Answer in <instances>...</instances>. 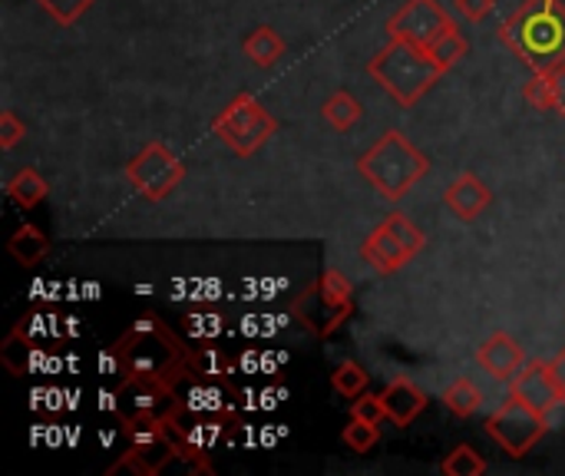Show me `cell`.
Returning a JSON list of instances; mask_svg holds the SVG:
<instances>
[{
    "instance_id": "cell-5",
    "label": "cell",
    "mask_w": 565,
    "mask_h": 476,
    "mask_svg": "<svg viewBox=\"0 0 565 476\" xmlns=\"http://www.w3.org/2000/svg\"><path fill=\"white\" fill-rule=\"evenodd\" d=\"M358 172L384 199L401 202L430 172V159L401 129H391L358 159Z\"/></svg>"
},
{
    "instance_id": "cell-11",
    "label": "cell",
    "mask_w": 565,
    "mask_h": 476,
    "mask_svg": "<svg viewBox=\"0 0 565 476\" xmlns=\"http://www.w3.org/2000/svg\"><path fill=\"white\" fill-rule=\"evenodd\" d=\"M450 23H454V17L444 10L440 0H407L387 20V33L394 40H411V43L430 46Z\"/></svg>"
},
{
    "instance_id": "cell-27",
    "label": "cell",
    "mask_w": 565,
    "mask_h": 476,
    "mask_svg": "<svg viewBox=\"0 0 565 476\" xmlns=\"http://www.w3.org/2000/svg\"><path fill=\"white\" fill-rule=\"evenodd\" d=\"M377 441H381V424H367V421H358V417H351V424L341 431V444L351 454H371V447Z\"/></svg>"
},
{
    "instance_id": "cell-31",
    "label": "cell",
    "mask_w": 565,
    "mask_h": 476,
    "mask_svg": "<svg viewBox=\"0 0 565 476\" xmlns=\"http://www.w3.org/2000/svg\"><path fill=\"white\" fill-rule=\"evenodd\" d=\"M546 83H550V103H553V113L565 116V63L553 66V70H543Z\"/></svg>"
},
{
    "instance_id": "cell-6",
    "label": "cell",
    "mask_w": 565,
    "mask_h": 476,
    "mask_svg": "<svg viewBox=\"0 0 565 476\" xmlns=\"http://www.w3.org/2000/svg\"><path fill=\"white\" fill-rule=\"evenodd\" d=\"M119 434L126 441V451L116 457V464L106 470V476L129 470L132 476L162 474L172 461H179L182 447L172 431L169 417H132V414H116Z\"/></svg>"
},
{
    "instance_id": "cell-23",
    "label": "cell",
    "mask_w": 565,
    "mask_h": 476,
    "mask_svg": "<svg viewBox=\"0 0 565 476\" xmlns=\"http://www.w3.org/2000/svg\"><path fill=\"white\" fill-rule=\"evenodd\" d=\"M444 408H447L454 417H473V414L483 408V391H480L470 378H460V381H454V384L444 391Z\"/></svg>"
},
{
    "instance_id": "cell-14",
    "label": "cell",
    "mask_w": 565,
    "mask_h": 476,
    "mask_svg": "<svg viewBox=\"0 0 565 476\" xmlns=\"http://www.w3.org/2000/svg\"><path fill=\"white\" fill-rule=\"evenodd\" d=\"M411 258H414V252L394 235V229H391L387 222H381V225L361 242V262L371 265L377 275H394V272H401Z\"/></svg>"
},
{
    "instance_id": "cell-1",
    "label": "cell",
    "mask_w": 565,
    "mask_h": 476,
    "mask_svg": "<svg viewBox=\"0 0 565 476\" xmlns=\"http://www.w3.org/2000/svg\"><path fill=\"white\" fill-rule=\"evenodd\" d=\"M109 361L116 371V388L132 381H159L182 388L192 378L195 351L156 311H146L109 348Z\"/></svg>"
},
{
    "instance_id": "cell-19",
    "label": "cell",
    "mask_w": 565,
    "mask_h": 476,
    "mask_svg": "<svg viewBox=\"0 0 565 476\" xmlns=\"http://www.w3.org/2000/svg\"><path fill=\"white\" fill-rule=\"evenodd\" d=\"M242 50H245V56L258 66V70H268V66H275L281 56H285V40H281V33L275 30V27H255L245 40H242Z\"/></svg>"
},
{
    "instance_id": "cell-8",
    "label": "cell",
    "mask_w": 565,
    "mask_h": 476,
    "mask_svg": "<svg viewBox=\"0 0 565 476\" xmlns=\"http://www.w3.org/2000/svg\"><path fill=\"white\" fill-rule=\"evenodd\" d=\"M212 133L242 159L255 156L275 133H278V119L252 96V93H238L215 119H212Z\"/></svg>"
},
{
    "instance_id": "cell-21",
    "label": "cell",
    "mask_w": 565,
    "mask_h": 476,
    "mask_svg": "<svg viewBox=\"0 0 565 476\" xmlns=\"http://www.w3.org/2000/svg\"><path fill=\"white\" fill-rule=\"evenodd\" d=\"M46 179L33 169V166H26V169H20L10 182H7V199L13 202V205H20V209H33L36 202H43L46 199Z\"/></svg>"
},
{
    "instance_id": "cell-24",
    "label": "cell",
    "mask_w": 565,
    "mask_h": 476,
    "mask_svg": "<svg viewBox=\"0 0 565 476\" xmlns=\"http://www.w3.org/2000/svg\"><path fill=\"white\" fill-rule=\"evenodd\" d=\"M434 56H437V63L444 66V70H450L454 63H460L463 56H467V50H470V43H467V36L460 33V27L457 23H450L430 46H427Z\"/></svg>"
},
{
    "instance_id": "cell-17",
    "label": "cell",
    "mask_w": 565,
    "mask_h": 476,
    "mask_svg": "<svg viewBox=\"0 0 565 476\" xmlns=\"http://www.w3.org/2000/svg\"><path fill=\"white\" fill-rule=\"evenodd\" d=\"M381 401H384V411H387V421L394 427H411L430 404L427 391L417 388L411 378H397L391 381L384 391H381Z\"/></svg>"
},
{
    "instance_id": "cell-10",
    "label": "cell",
    "mask_w": 565,
    "mask_h": 476,
    "mask_svg": "<svg viewBox=\"0 0 565 476\" xmlns=\"http://www.w3.org/2000/svg\"><path fill=\"white\" fill-rule=\"evenodd\" d=\"M126 179L129 186L149 199V202H162L169 199L182 179H185V162L166 146V142H146L129 162H126Z\"/></svg>"
},
{
    "instance_id": "cell-13",
    "label": "cell",
    "mask_w": 565,
    "mask_h": 476,
    "mask_svg": "<svg viewBox=\"0 0 565 476\" xmlns=\"http://www.w3.org/2000/svg\"><path fill=\"white\" fill-rule=\"evenodd\" d=\"M510 394L526 401L530 408L543 411L546 417L563 408L559 401V391H556V381H553V364L550 361H526L520 368V374L510 381Z\"/></svg>"
},
{
    "instance_id": "cell-25",
    "label": "cell",
    "mask_w": 565,
    "mask_h": 476,
    "mask_svg": "<svg viewBox=\"0 0 565 476\" xmlns=\"http://www.w3.org/2000/svg\"><path fill=\"white\" fill-rule=\"evenodd\" d=\"M440 474L444 476H483L487 474V461L470 447V444H460L454 447L444 464H440Z\"/></svg>"
},
{
    "instance_id": "cell-4",
    "label": "cell",
    "mask_w": 565,
    "mask_h": 476,
    "mask_svg": "<svg viewBox=\"0 0 565 476\" xmlns=\"http://www.w3.org/2000/svg\"><path fill=\"white\" fill-rule=\"evenodd\" d=\"M367 73L391 99H397V106L411 109L440 83L447 70L427 46L391 36V43L377 50V56H371Z\"/></svg>"
},
{
    "instance_id": "cell-12",
    "label": "cell",
    "mask_w": 565,
    "mask_h": 476,
    "mask_svg": "<svg viewBox=\"0 0 565 476\" xmlns=\"http://www.w3.org/2000/svg\"><path fill=\"white\" fill-rule=\"evenodd\" d=\"M116 414H132V417H169L179 404V388L159 384V381H132L119 384L113 391Z\"/></svg>"
},
{
    "instance_id": "cell-18",
    "label": "cell",
    "mask_w": 565,
    "mask_h": 476,
    "mask_svg": "<svg viewBox=\"0 0 565 476\" xmlns=\"http://www.w3.org/2000/svg\"><path fill=\"white\" fill-rule=\"evenodd\" d=\"M40 358H43V348H40V338L33 335V318H20V321L13 325V331L7 335L3 348H0V364H3L13 378H20V374H26Z\"/></svg>"
},
{
    "instance_id": "cell-15",
    "label": "cell",
    "mask_w": 565,
    "mask_h": 476,
    "mask_svg": "<svg viewBox=\"0 0 565 476\" xmlns=\"http://www.w3.org/2000/svg\"><path fill=\"white\" fill-rule=\"evenodd\" d=\"M477 364L493 378V381H513L520 374V368L526 364V355H523V345L507 335V331H497L490 335L480 348H477Z\"/></svg>"
},
{
    "instance_id": "cell-2",
    "label": "cell",
    "mask_w": 565,
    "mask_h": 476,
    "mask_svg": "<svg viewBox=\"0 0 565 476\" xmlns=\"http://www.w3.org/2000/svg\"><path fill=\"white\" fill-rule=\"evenodd\" d=\"M235 424H238V411L225 394V381L189 378L185 394H179V404L172 411V431L182 447L179 461L192 464L195 474H209L212 447H218Z\"/></svg>"
},
{
    "instance_id": "cell-29",
    "label": "cell",
    "mask_w": 565,
    "mask_h": 476,
    "mask_svg": "<svg viewBox=\"0 0 565 476\" xmlns=\"http://www.w3.org/2000/svg\"><path fill=\"white\" fill-rule=\"evenodd\" d=\"M351 417H358V421H367V424H384L387 421V411H384V401H381V394H361V398H354V404H351Z\"/></svg>"
},
{
    "instance_id": "cell-33",
    "label": "cell",
    "mask_w": 565,
    "mask_h": 476,
    "mask_svg": "<svg viewBox=\"0 0 565 476\" xmlns=\"http://www.w3.org/2000/svg\"><path fill=\"white\" fill-rule=\"evenodd\" d=\"M553 364V381H556V391H559V401H563L565 408V348L556 355V361H550Z\"/></svg>"
},
{
    "instance_id": "cell-16",
    "label": "cell",
    "mask_w": 565,
    "mask_h": 476,
    "mask_svg": "<svg viewBox=\"0 0 565 476\" xmlns=\"http://www.w3.org/2000/svg\"><path fill=\"white\" fill-rule=\"evenodd\" d=\"M493 202V192L490 186L477 176V172H460L447 192H444V205L460 219V222H477Z\"/></svg>"
},
{
    "instance_id": "cell-7",
    "label": "cell",
    "mask_w": 565,
    "mask_h": 476,
    "mask_svg": "<svg viewBox=\"0 0 565 476\" xmlns=\"http://www.w3.org/2000/svg\"><path fill=\"white\" fill-rule=\"evenodd\" d=\"M295 321L315 335V338H331L334 331H341L348 325V318L354 315V285L351 278H344V272L328 268L321 272L291 305Z\"/></svg>"
},
{
    "instance_id": "cell-22",
    "label": "cell",
    "mask_w": 565,
    "mask_h": 476,
    "mask_svg": "<svg viewBox=\"0 0 565 476\" xmlns=\"http://www.w3.org/2000/svg\"><path fill=\"white\" fill-rule=\"evenodd\" d=\"M321 116H324V123L331 126V129H338V133H348L361 116H364V106L348 93V89H338V93H331L328 99H324V106H321Z\"/></svg>"
},
{
    "instance_id": "cell-9",
    "label": "cell",
    "mask_w": 565,
    "mask_h": 476,
    "mask_svg": "<svg viewBox=\"0 0 565 476\" xmlns=\"http://www.w3.org/2000/svg\"><path fill=\"white\" fill-rule=\"evenodd\" d=\"M487 437L510 457H526L550 431V417L520 398H507L483 424Z\"/></svg>"
},
{
    "instance_id": "cell-32",
    "label": "cell",
    "mask_w": 565,
    "mask_h": 476,
    "mask_svg": "<svg viewBox=\"0 0 565 476\" xmlns=\"http://www.w3.org/2000/svg\"><path fill=\"white\" fill-rule=\"evenodd\" d=\"M454 7H457L467 20L480 23V20H487V17L493 13L497 0H454Z\"/></svg>"
},
{
    "instance_id": "cell-28",
    "label": "cell",
    "mask_w": 565,
    "mask_h": 476,
    "mask_svg": "<svg viewBox=\"0 0 565 476\" xmlns=\"http://www.w3.org/2000/svg\"><path fill=\"white\" fill-rule=\"evenodd\" d=\"M60 27H73L96 0H36Z\"/></svg>"
},
{
    "instance_id": "cell-3",
    "label": "cell",
    "mask_w": 565,
    "mask_h": 476,
    "mask_svg": "<svg viewBox=\"0 0 565 476\" xmlns=\"http://www.w3.org/2000/svg\"><path fill=\"white\" fill-rule=\"evenodd\" d=\"M500 40L533 70H553L565 63V3L563 0H523L500 27Z\"/></svg>"
},
{
    "instance_id": "cell-30",
    "label": "cell",
    "mask_w": 565,
    "mask_h": 476,
    "mask_svg": "<svg viewBox=\"0 0 565 476\" xmlns=\"http://www.w3.org/2000/svg\"><path fill=\"white\" fill-rule=\"evenodd\" d=\"M23 136H26V126L20 123V116H17L13 109H3V113H0V149L10 152Z\"/></svg>"
},
{
    "instance_id": "cell-26",
    "label": "cell",
    "mask_w": 565,
    "mask_h": 476,
    "mask_svg": "<svg viewBox=\"0 0 565 476\" xmlns=\"http://www.w3.org/2000/svg\"><path fill=\"white\" fill-rule=\"evenodd\" d=\"M331 388L341 394V398H361L364 391H367V371L358 364V361H344V364H338L334 368V374H331Z\"/></svg>"
},
{
    "instance_id": "cell-20",
    "label": "cell",
    "mask_w": 565,
    "mask_h": 476,
    "mask_svg": "<svg viewBox=\"0 0 565 476\" xmlns=\"http://www.w3.org/2000/svg\"><path fill=\"white\" fill-rule=\"evenodd\" d=\"M7 252H10L23 268H33V265H40V262L50 255V242H46V235H43L36 225L23 222V225L10 235Z\"/></svg>"
}]
</instances>
